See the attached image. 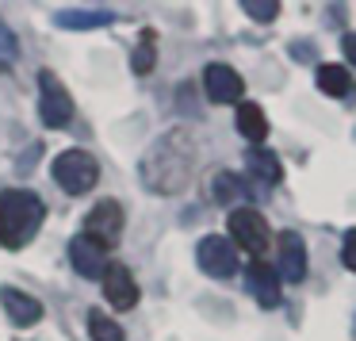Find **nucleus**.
<instances>
[{"mask_svg": "<svg viewBox=\"0 0 356 341\" xmlns=\"http://www.w3.org/2000/svg\"><path fill=\"white\" fill-rule=\"evenodd\" d=\"M192 165H195V142L192 131L184 127H172V131L157 134L149 142V150L138 161V180L146 192L154 196H177L188 188L192 180Z\"/></svg>", "mask_w": 356, "mask_h": 341, "instance_id": "nucleus-1", "label": "nucleus"}, {"mask_svg": "<svg viewBox=\"0 0 356 341\" xmlns=\"http://www.w3.org/2000/svg\"><path fill=\"white\" fill-rule=\"evenodd\" d=\"M47 219V203L31 188H8L0 192V246L4 249H24L39 234Z\"/></svg>", "mask_w": 356, "mask_h": 341, "instance_id": "nucleus-2", "label": "nucleus"}, {"mask_svg": "<svg viewBox=\"0 0 356 341\" xmlns=\"http://www.w3.org/2000/svg\"><path fill=\"white\" fill-rule=\"evenodd\" d=\"M54 180L62 192L70 196H85L96 188V180H100V165H96L92 154H85V150H65V154L54 157Z\"/></svg>", "mask_w": 356, "mask_h": 341, "instance_id": "nucleus-3", "label": "nucleus"}, {"mask_svg": "<svg viewBox=\"0 0 356 341\" xmlns=\"http://www.w3.org/2000/svg\"><path fill=\"white\" fill-rule=\"evenodd\" d=\"M39 119L58 131V127H70L73 119V96L65 93V85L58 81V73L42 70L39 73Z\"/></svg>", "mask_w": 356, "mask_h": 341, "instance_id": "nucleus-4", "label": "nucleus"}, {"mask_svg": "<svg viewBox=\"0 0 356 341\" xmlns=\"http://www.w3.org/2000/svg\"><path fill=\"white\" fill-rule=\"evenodd\" d=\"M85 238H92L100 249H111L119 246V238H123V207H119V200H100L92 211L85 215Z\"/></svg>", "mask_w": 356, "mask_h": 341, "instance_id": "nucleus-5", "label": "nucleus"}, {"mask_svg": "<svg viewBox=\"0 0 356 341\" xmlns=\"http://www.w3.org/2000/svg\"><path fill=\"white\" fill-rule=\"evenodd\" d=\"M195 257H200V269L215 280H226V276L238 272V246H234L230 238H222V234L203 238L200 249H195Z\"/></svg>", "mask_w": 356, "mask_h": 341, "instance_id": "nucleus-6", "label": "nucleus"}, {"mask_svg": "<svg viewBox=\"0 0 356 341\" xmlns=\"http://www.w3.org/2000/svg\"><path fill=\"white\" fill-rule=\"evenodd\" d=\"M230 234H234V246L249 249V253H264L268 249V223H264L261 211L253 207H238L230 211Z\"/></svg>", "mask_w": 356, "mask_h": 341, "instance_id": "nucleus-7", "label": "nucleus"}, {"mask_svg": "<svg viewBox=\"0 0 356 341\" xmlns=\"http://www.w3.org/2000/svg\"><path fill=\"white\" fill-rule=\"evenodd\" d=\"M203 88H207V100L211 104H238L241 93H245V81H241L238 70L222 62H211L203 70Z\"/></svg>", "mask_w": 356, "mask_h": 341, "instance_id": "nucleus-8", "label": "nucleus"}, {"mask_svg": "<svg viewBox=\"0 0 356 341\" xmlns=\"http://www.w3.org/2000/svg\"><path fill=\"white\" fill-rule=\"evenodd\" d=\"M100 280H104V295H108V303L115 310H131L138 303V284H134L127 264H108Z\"/></svg>", "mask_w": 356, "mask_h": 341, "instance_id": "nucleus-9", "label": "nucleus"}, {"mask_svg": "<svg viewBox=\"0 0 356 341\" xmlns=\"http://www.w3.org/2000/svg\"><path fill=\"white\" fill-rule=\"evenodd\" d=\"M276 276H284L287 284H299V280L307 276V241H302V234H295V230L280 234V269H276Z\"/></svg>", "mask_w": 356, "mask_h": 341, "instance_id": "nucleus-10", "label": "nucleus"}, {"mask_svg": "<svg viewBox=\"0 0 356 341\" xmlns=\"http://www.w3.org/2000/svg\"><path fill=\"white\" fill-rule=\"evenodd\" d=\"M245 287H249V295L268 310L280 303V276H276V269L264 264V261H249L245 264Z\"/></svg>", "mask_w": 356, "mask_h": 341, "instance_id": "nucleus-11", "label": "nucleus"}, {"mask_svg": "<svg viewBox=\"0 0 356 341\" xmlns=\"http://www.w3.org/2000/svg\"><path fill=\"white\" fill-rule=\"evenodd\" d=\"M104 253H108V249H100L92 238H85V234H77V238L70 241V261L85 280H100L104 276V269H108V257Z\"/></svg>", "mask_w": 356, "mask_h": 341, "instance_id": "nucleus-12", "label": "nucleus"}, {"mask_svg": "<svg viewBox=\"0 0 356 341\" xmlns=\"http://www.w3.org/2000/svg\"><path fill=\"white\" fill-rule=\"evenodd\" d=\"M0 303H4V310L12 315L16 326H31L42 318V303L35 299V295L19 292V287H0Z\"/></svg>", "mask_w": 356, "mask_h": 341, "instance_id": "nucleus-13", "label": "nucleus"}, {"mask_svg": "<svg viewBox=\"0 0 356 341\" xmlns=\"http://www.w3.org/2000/svg\"><path fill=\"white\" fill-rule=\"evenodd\" d=\"M318 88H322L325 96H333V100H353L356 96V81L353 73L345 70V65H318Z\"/></svg>", "mask_w": 356, "mask_h": 341, "instance_id": "nucleus-14", "label": "nucleus"}, {"mask_svg": "<svg viewBox=\"0 0 356 341\" xmlns=\"http://www.w3.org/2000/svg\"><path fill=\"white\" fill-rule=\"evenodd\" d=\"M115 24V12L111 8H65L58 12V27H70V31H92V27H108Z\"/></svg>", "mask_w": 356, "mask_h": 341, "instance_id": "nucleus-15", "label": "nucleus"}, {"mask_svg": "<svg viewBox=\"0 0 356 341\" xmlns=\"http://www.w3.org/2000/svg\"><path fill=\"white\" fill-rule=\"evenodd\" d=\"M245 169H249V177L253 180H261V184H276L280 180V161H276V154H268V150H261V146H253L245 154Z\"/></svg>", "mask_w": 356, "mask_h": 341, "instance_id": "nucleus-16", "label": "nucleus"}, {"mask_svg": "<svg viewBox=\"0 0 356 341\" xmlns=\"http://www.w3.org/2000/svg\"><path fill=\"white\" fill-rule=\"evenodd\" d=\"M238 131H241V138H249V142L268 138V119H264V111L257 108V104H238Z\"/></svg>", "mask_w": 356, "mask_h": 341, "instance_id": "nucleus-17", "label": "nucleus"}, {"mask_svg": "<svg viewBox=\"0 0 356 341\" xmlns=\"http://www.w3.org/2000/svg\"><path fill=\"white\" fill-rule=\"evenodd\" d=\"M88 333H92V341H127L123 326H119L115 318L100 315V310H92V315H88Z\"/></svg>", "mask_w": 356, "mask_h": 341, "instance_id": "nucleus-18", "label": "nucleus"}, {"mask_svg": "<svg viewBox=\"0 0 356 341\" xmlns=\"http://www.w3.org/2000/svg\"><path fill=\"white\" fill-rule=\"evenodd\" d=\"M211 192H215L218 203H234V200H241V196H245V184H241L234 173H218L215 184H211Z\"/></svg>", "mask_w": 356, "mask_h": 341, "instance_id": "nucleus-19", "label": "nucleus"}, {"mask_svg": "<svg viewBox=\"0 0 356 341\" xmlns=\"http://www.w3.org/2000/svg\"><path fill=\"white\" fill-rule=\"evenodd\" d=\"M154 42H157V35L154 31H142V42H138V50H134V58H131V70L134 73H149L154 70Z\"/></svg>", "mask_w": 356, "mask_h": 341, "instance_id": "nucleus-20", "label": "nucleus"}, {"mask_svg": "<svg viewBox=\"0 0 356 341\" xmlns=\"http://www.w3.org/2000/svg\"><path fill=\"white\" fill-rule=\"evenodd\" d=\"M241 12H245L249 19H257V24H272V19L280 16V4L276 0H245Z\"/></svg>", "mask_w": 356, "mask_h": 341, "instance_id": "nucleus-21", "label": "nucleus"}, {"mask_svg": "<svg viewBox=\"0 0 356 341\" xmlns=\"http://www.w3.org/2000/svg\"><path fill=\"white\" fill-rule=\"evenodd\" d=\"M19 58V39L8 31V24L0 19V62H16Z\"/></svg>", "mask_w": 356, "mask_h": 341, "instance_id": "nucleus-22", "label": "nucleus"}, {"mask_svg": "<svg viewBox=\"0 0 356 341\" xmlns=\"http://www.w3.org/2000/svg\"><path fill=\"white\" fill-rule=\"evenodd\" d=\"M341 261H345V269L356 272V226L345 234V241H341Z\"/></svg>", "mask_w": 356, "mask_h": 341, "instance_id": "nucleus-23", "label": "nucleus"}, {"mask_svg": "<svg viewBox=\"0 0 356 341\" xmlns=\"http://www.w3.org/2000/svg\"><path fill=\"white\" fill-rule=\"evenodd\" d=\"M341 50H345V58L356 65V35H345V39H341Z\"/></svg>", "mask_w": 356, "mask_h": 341, "instance_id": "nucleus-24", "label": "nucleus"}]
</instances>
